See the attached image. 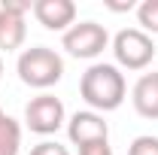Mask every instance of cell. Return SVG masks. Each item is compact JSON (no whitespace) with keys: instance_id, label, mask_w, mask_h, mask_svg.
Here are the masks:
<instances>
[{"instance_id":"6da1fadb","label":"cell","mask_w":158,"mask_h":155,"mask_svg":"<svg viewBox=\"0 0 158 155\" xmlns=\"http://www.w3.org/2000/svg\"><path fill=\"white\" fill-rule=\"evenodd\" d=\"M79 94L94 113H113L125 103L128 82L116 64H91L79 79Z\"/></svg>"},{"instance_id":"7a4b0ae2","label":"cell","mask_w":158,"mask_h":155,"mask_svg":"<svg viewBox=\"0 0 158 155\" xmlns=\"http://www.w3.org/2000/svg\"><path fill=\"white\" fill-rule=\"evenodd\" d=\"M15 70H19V79L24 85L46 91V88H52V85L61 82V76H64V58L55 49H49V46H31V49H24L19 55Z\"/></svg>"},{"instance_id":"3957f363","label":"cell","mask_w":158,"mask_h":155,"mask_svg":"<svg viewBox=\"0 0 158 155\" xmlns=\"http://www.w3.org/2000/svg\"><path fill=\"white\" fill-rule=\"evenodd\" d=\"M113 55L125 70H146L155 58V43L140 27H125L113 37Z\"/></svg>"},{"instance_id":"277c9868","label":"cell","mask_w":158,"mask_h":155,"mask_svg":"<svg viewBox=\"0 0 158 155\" xmlns=\"http://www.w3.org/2000/svg\"><path fill=\"white\" fill-rule=\"evenodd\" d=\"M61 46H64L67 55H73V58L91 61L110 46V34H106V27L98 24V21H76V24L61 37Z\"/></svg>"},{"instance_id":"5b68a950","label":"cell","mask_w":158,"mask_h":155,"mask_svg":"<svg viewBox=\"0 0 158 155\" xmlns=\"http://www.w3.org/2000/svg\"><path fill=\"white\" fill-rule=\"evenodd\" d=\"M67 122V110H64V103H61V97L55 94H37L31 97V103L24 107V125L34 131V134H55L61 125Z\"/></svg>"},{"instance_id":"8992f818","label":"cell","mask_w":158,"mask_h":155,"mask_svg":"<svg viewBox=\"0 0 158 155\" xmlns=\"http://www.w3.org/2000/svg\"><path fill=\"white\" fill-rule=\"evenodd\" d=\"M67 137H70L73 146H88V143H98V140H110V125L94 110H79L67 122Z\"/></svg>"},{"instance_id":"52a82bcc","label":"cell","mask_w":158,"mask_h":155,"mask_svg":"<svg viewBox=\"0 0 158 155\" xmlns=\"http://www.w3.org/2000/svg\"><path fill=\"white\" fill-rule=\"evenodd\" d=\"M34 15L46 31L67 34L76 24V3L73 0H34Z\"/></svg>"},{"instance_id":"ba28073f","label":"cell","mask_w":158,"mask_h":155,"mask_svg":"<svg viewBox=\"0 0 158 155\" xmlns=\"http://www.w3.org/2000/svg\"><path fill=\"white\" fill-rule=\"evenodd\" d=\"M131 103L137 110V116L143 119H158V70L152 73H143L131 88Z\"/></svg>"},{"instance_id":"9c48e42d","label":"cell","mask_w":158,"mask_h":155,"mask_svg":"<svg viewBox=\"0 0 158 155\" xmlns=\"http://www.w3.org/2000/svg\"><path fill=\"white\" fill-rule=\"evenodd\" d=\"M24 40H27L24 15L0 3V49L3 52H15V49L24 46Z\"/></svg>"},{"instance_id":"30bf717a","label":"cell","mask_w":158,"mask_h":155,"mask_svg":"<svg viewBox=\"0 0 158 155\" xmlns=\"http://www.w3.org/2000/svg\"><path fill=\"white\" fill-rule=\"evenodd\" d=\"M21 149V125L12 116L0 119V155H19Z\"/></svg>"},{"instance_id":"8fae6325","label":"cell","mask_w":158,"mask_h":155,"mask_svg":"<svg viewBox=\"0 0 158 155\" xmlns=\"http://www.w3.org/2000/svg\"><path fill=\"white\" fill-rule=\"evenodd\" d=\"M137 21L143 34H158V0H143L137 6Z\"/></svg>"},{"instance_id":"7c38bea8","label":"cell","mask_w":158,"mask_h":155,"mask_svg":"<svg viewBox=\"0 0 158 155\" xmlns=\"http://www.w3.org/2000/svg\"><path fill=\"white\" fill-rule=\"evenodd\" d=\"M128 155H158V137H152V134L134 137L131 146H128Z\"/></svg>"},{"instance_id":"4fadbf2b","label":"cell","mask_w":158,"mask_h":155,"mask_svg":"<svg viewBox=\"0 0 158 155\" xmlns=\"http://www.w3.org/2000/svg\"><path fill=\"white\" fill-rule=\"evenodd\" d=\"M31 155H70V152H67V146H61L58 140H43V143H37L31 149Z\"/></svg>"},{"instance_id":"5bb4252c","label":"cell","mask_w":158,"mask_h":155,"mask_svg":"<svg viewBox=\"0 0 158 155\" xmlns=\"http://www.w3.org/2000/svg\"><path fill=\"white\" fill-rule=\"evenodd\" d=\"M79 155H113V146H110V140H98V143L79 146Z\"/></svg>"},{"instance_id":"9a60e30c","label":"cell","mask_w":158,"mask_h":155,"mask_svg":"<svg viewBox=\"0 0 158 155\" xmlns=\"http://www.w3.org/2000/svg\"><path fill=\"white\" fill-rule=\"evenodd\" d=\"M103 3H106L113 12H128V9H137V6H134V0H103Z\"/></svg>"},{"instance_id":"2e32d148","label":"cell","mask_w":158,"mask_h":155,"mask_svg":"<svg viewBox=\"0 0 158 155\" xmlns=\"http://www.w3.org/2000/svg\"><path fill=\"white\" fill-rule=\"evenodd\" d=\"M0 76H3V58H0Z\"/></svg>"},{"instance_id":"e0dca14e","label":"cell","mask_w":158,"mask_h":155,"mask_svg":"<svg viewBox=\"0 0 158 155\" xmlns=\"http://www.w3.org/2000/svg\"><path fill=\"white\" fill-rule=\"evenodd\" d=\"M3 116H6V113H3V107H0V119H3Z\"/></svg>"}]
</instances>
